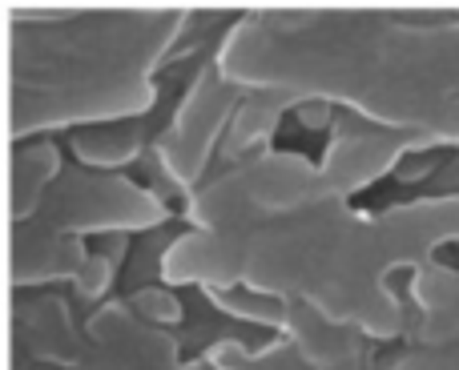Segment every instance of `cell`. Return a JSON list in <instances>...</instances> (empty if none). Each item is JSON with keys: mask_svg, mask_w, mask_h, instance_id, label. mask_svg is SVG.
<instances>
[{"mask_svg": "<svg viewBox=\"0 0 459 370\" xmlns=\"http://www.w3.org/2000/svg\"><path fill=\"white\" fill-rule=\"evenodd\" d=\"M214 65L238 89L323 101L431 145H459V97L391 77L351 32L347 13H246L218 40Z\"/></svg>", "mask_w": 459, "mask_h": 370, "instance_id": "cell-2", "label": "cell"}, {"mask_svg": "<svg viewBox=\"0 0 459 370\" xmlns=\"http://www.w3.org/2000/svg\"><path fill=\"white\" fill-rule=\"evenodd\" d=\"M202 298L226 314L230 323H242V326H258V331H274L282 334L286 326V306L290 302L274 298V294H262V290H250V286H230V290H202Z\"/></svg>", "mask_w": 459, "mask_h": 370, "instance_id": "cell-18", "label": "cell"}, {"mask_svg": "<svg viewBox=\"0 0 459 370\" xmlns=\"http://www.w3.org/2000/svg\"><path fill=\"white\" fill-rule=\"evenodd\" d=\"M190 13H21L8 21V137L137 121L158 101V65L178 53Z\"/></svg>", "mask_w": 459, "mask_h": 370, "instance_id": "cell-1", "label": "cell"}, {"mask_svg": "<svg viewBox=\"0 0 459 370\" xmlns=\"http://www.w3.org/2000/svg\"><path fill=\"white\" fill-rule=\"evenodd\" d=\"M294 113H299V121L307 129H331L334 125V109L323 101H299L294 105Z\"/></svg>", "mask_w": 459, "mask_h": 370, "instance_id": "cell-23", "label": "cell"}, {"mask_svg": "<svg viewBox=\"0 0 459 370\" xmlns=\"http://www.w3.org/2000/svg\"><path fill=\"white\" fill-rule=\"evenodd\" d=\"M294 109V101L286 93H274V89H242V101H238L234 117H230V129L218 145V166L234 169L242 161L258 158V153L270 150V137L278 133L282 117Z\"/></svg>", "mask_w": 459, "mask_h": 370, "instance_id": "cell-15", "label": "cell"}, {"mask_svg": "<svg viewBox=\"0 0 459 370\" xmlns=\"http://www.w3.org/2000/svg\"><path fill=\"white\" fill-rule=\"evenodd\" d=\"M371 370H383V363H379V366H371Z\"/></svg>", "mask_w": 459, "mask_h": 370, "instance_id": "cell-24", "label": "cell"}, {"mask_svg": "<svg viewBox=\"0 0 459 370\" xmlns=\"http://www.w3.org/2000/svg\"><path fill=\"white\" fill-rule=\"evenodd\" d=\"M282 339L302 355V363L310 370H371L379 366V358L371 355V339H363L351 326L331 323L326 314L290 302L286 306V326Z\"/></svg>", "mask_w": 459, "mask_h": 370, "instance_id": "cell-13", "label": "cell"}, {"mask_svg": "<svg viewBox=\"0 0 459 370\" xmlns=\"http://www.w3.org/2000/svg\"><path fill=\"white\" fill-rule=\"evenodd\" d=\"M407 347L411 342H444L459 339V262L455 266H428L411 270V282H407Z\"/></svg>", "mask_w": 459, "mask_h": 370, "instance_id": "cell-14", "label": "cell"}, {"mask_svg": "<svg viewBox=\"0 0 459 370\" xmlns=\"http://www.w3.org/2000/svg\"><path fill=\"white\" fill-rule=\"evenodd\" d=\"M331 194L318 177V166L302 153L266 150L234 169H218L186 197V221L190 229H218V234L254 237L262 226L286 218Z\"/></svg>", "mask_w": 459, "mask_h": 370, "instance_id": "cell-4", "label": "cell"}, {"mask_svg": "<svg viewBox=\"0 0 459 370\" xmlns=\"http://www.w3.org/2000/svg\"><path fill=\"white\" fill-rule=\"evenodd\" d=\"M383 370H459V339L411 342L395 358H387Z\"/></svg>", "mask_w": 459, "mask_h": 370, "instance_id": "cell-21", "label": "cell"}, {"mask_svg": "<svg viewBox=\"0 0 459 370\" xmlns=\"http://www.w3.org/2000/svg\"><path fill=\"white\" fill-rule=\"evenodd\" d=\"M129 310H134L142 323H150V326H161V331H178L182 326V318H186V306H182V298L174 294V286H137L129 298H121Z\"/></svg>", "mask_w": 459, "mask_h": 370, "instance_id": "cell-19", "label": "cell"}, {"mask_svg": "<svg viewBox=\"0 0 459 370\" xmlns=\"http://www.w3.org/2000/svg\"><path fill=\"white\" fill-rule=\"evenodd\" d=\"M117 274H121V266L117 262H109L101 250H93L89 245V258H85V266H81V274L73 278V298L77 302H85L89 306V314H93L97 306L105 302V294H109V286L117 282Z\"/></svg>", "mask_w": 459, "mask_h": 370, "instance_id": "cell-20", "label": "cell"}, {"mask_svg": "<svg viewBox=\"0 0 459 370\" xmlns=\"http://www.w3.org/2000/svg\"><path fill=\"white\" fill-rule=\"evenodd\" d=\"M89 258V242L45 226L40 218L13 221L8 229V282L13 290H48L53 282H73Z\"/></svg>", "mask_w": 459, "mask_h": 370, "instance_id": "cell-12", "label": "cell"}, {"mask_svg": "<svg viewBox=\"0 0 459 370\" xmlns=\"http://www.w3.org/2000/svg\"><path fill=\"white\" fill-rule=\"evenodd\" d=\"M411 153H423L420 137L375 125V121H363L355 113H334L331 142H326V153L318 161V177L331 194L351 202L367 185H375L391 169H399Z\"/></svg>", "mask_w": 459, "mask_h": 370, "instance_id": "cell-7", "label": "cell"}, {"mask_svg": "<svg viewBox=\"0 0 459 370\" xmlns=\"http://www.w3.org/2000/svg\"><path fill=\"white\" fill-rule=\"evenodd\" d=\"M65 169L61 145L53 137H37V142H21L8 161V218L29 221L40 210V202L48 197V189L56 185Z\"/></svg>", "mask_w": 459, "mask_h": 370, "instance_id": "cell-16", "label": "cell"}, {"mask_svg": "<svg viewBox=\"0 0 459 370\" xmlns=\"http://www.w3.org/2000/svg\"><path fill=\"white\" fill-rule=\"evenodd\" d=\"M250 237L218 234V229H182L161 250V282L198 286V290H230L246 278Z\"/></svg>", "mask_w": 459, "mask_h": 370, "instance_id": "cell-11", "label": "cell"}, {"mask_svg": "<svg viewBox=\"0 0 459 370\" xmlns=\"http://www.w3.org/2000/svg\"><path fill=\"white\" fill-rule=\"evenodd\" d=\"M391 274L375 213L355 210L339 194H318L250 237L242 282L282 302H302L371 342H387L407 331V306Z\"/></svg>", "mask_w": 459, "mask_h": 370, "instance_id": "cell-3", "label": "cell"}, {"mask_svg": "<svg viewBox=\"0 0 459 370\" xmlns=\"http://www.w3.org/2000/svg\"><path fill=\"white\" fill-rule=\"evenodd\" d=\"M77 370H206L186 363L182 347L169 331L150 326L126 302H101L85 314V355Z\"/></svg>", "mask_w": 459, "mask_h": 370, "instance_id": "cell-8", "label": "cell"}, {"mask_svg": "<svg viewBox=\"0 0 459 370\" xmlns=\"http://www.w3.org/2000/svg\"><path fill=\"white\" fill-rule=\"evenodd\" d=\"M383 254L391 270H420L436 262L444 245H459V194H436L420 202H403L375 213Z\"/></svg>", "mask_w": 459, "mask_h": 370, "instance_id": "cell-9", "label": "cell"}, {"mask_svg": "<svg viewBox=\"0 0 459 370\" xmlns=\"http://www.w3.org/2000/svg\"><path fill=\"white\" fill-rule=\"evenodd\" d=\"M32 218H40L53 229H65L81 242H97L109 234H145V229L166 226L169 210L158 189L126 174L65 166Z\"/></svg>", "mask_w": 459, "mask_h": 370, "instance_id": "cell-5", "label": "cell"}, {"mask_svg": "<svg viewBox=\"0 0 459 370\" xmlns=\"http://www.w3.org/2000/svg\"><path fill=\"white\" fill-rule=\"evenodd\" d=\"M85 355V318L73 314V302L53 290H16L8 358H40L77 370Z\"/></svg>", "mask_w": 459, "mask_h": 370, "instance_id": "cell-10", "label": "cell"}, {"mask_svg": "<svg viewBox=\"0 0 459 370\" xmlns=\"http://www.w3.org/2000/svg\"><path fill=\"white\" fill-rule=\"evenodd\" d=\"M69 150L77 166L101 169V174H117V169L134 166L145 150V133L137 121H109V125H89L69 137Z\"/></svg>", "mask_w": 459, "mask_h": 370, "instance_id": "cell-17", "label": "cell"}, {"mask_svg": "<svg viewBox=\"0 0 459 370\" xmlns=\"http://www.w3.org/2000/svg\"><path fill=\"white\" fill-rule=\"evenodd\" d=\"M238 101H242V89L234 81H226L222 69L214 65V56H210L194 73L190 89L182 93L166 133L158 137V150H153L158 169L169 177V185L194 194L206 182V169L214 166L218 145H222Z\"/></svg>", "mask_w": 459, "mask_h": 370, "instance_id": "cell-6", "label": "cell"}, {"mask_svg": "<svg viewBox=\"0 0 459 370\" xmlns=\"http://www.w3.org/2000/svg\"><path fill=\"white\" fill-rule=\"evenodd\" d=\"M242 370H310L302 363V355L290 347V342L278 334V339H270L266 347H254V355L246 358Z\"/></svg>", "mask_w": 459, "mask_h": 370, "instance_id": "cell-22", "label": "cell"}]
</instances>
